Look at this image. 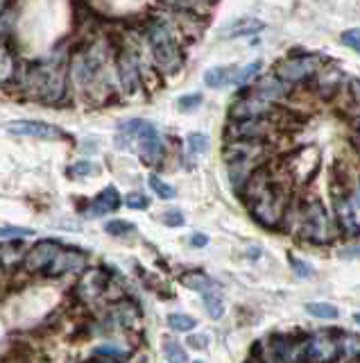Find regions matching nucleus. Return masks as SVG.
Returning <instances> with one entry per match:
<instances>
[{
	"mask_svg": "<svg viewBox=\"0 0 360 363\" xmlns=\"http://www.w3.org/2000/svg\"><path fill=\"white\" fill-rule=\"evenodd\" d=\"M242 193H245L249 211L263 227L281 225V220L286 218L288 205H290V196H288V189L284 184L275 180L268 166H258L249 175L247 184L242 187Z\"/></svg>",
	"mask_w": 360,
	"mask_h": 363,
	"instance_id": "obj_1",
	"label": "nucleus"
},
{
	"mask_svg": "<svg viewBox=\"0 0 360 363\" xmlns=\"http://www.w3.org/2000/svg\"><path fill=\"white\" fill-rule=\"evenodd\" d=\"M145 41L150 45L152 64L163 75H177L184 66V50L177 41V34L166 21L152 19L145 25Z\"/></svg>",
	"mask_w": 360,
	"mask_h": 363,
	"instance_id": "obj_2",
	"label": "nucleus"
},
{
	"mask_svg": "<svg viewBox=\"0 0 360 363\" xmlns=\"http://www.w3.org/2000/svg\"><path fill=\"white\" fill-rule=\"evenodd\" d=\"M222 157L229 168V182L236 191H242L247 184L249 175H252L258 166H263L265 157H268V143L254 141V138H236L224 145Z\"/></svg>",
	"mask_w": 360,
	"mask_h": 363,
	"instance_id": "obj_3",
	"label": "nucleus"
},
{
	"mask_svg": "<svg viewBox=\"0 0 360 363\" xmlns=\"http://www.w3.org/2000/svg\"><path fill=\"white\" fill-rule=\"evenodd\" d=\"M28 84L34 98L45 105H61L68 96V73L61 68L59 61H36L28 68L25 77H19Z\"/></svg>",
	"mask_w": 360,
	"mask_h": 363,
	"instance_id": "obj_4",
	"label": "nucleus"
},
{
	"mask_svg": "<svg viewBox=\"0 0 360 363\" xmlns=\"http://www.w3.org/2000/svg\"><path fill=\"white\" fill-rule=\"evenodd\" d=\"M116 143L120 148H131L140 154V159L145 164H159L166 154V143H163L161 134L156 132V127L145 118H129L123 121L118 125V136Z\"/></svg>",
	"mask_w": 360,
	"mask_h": 363,
	"instance_id": "obj_5",
	"label": "nucleus"
},
{
	"mask_svg": "<svg viewBox=\"0 0 360 363\" xmlns=\"http://www.w3.org/2000/svg\"><path fill=\"white\" fill-rule=\"evenodd\" d=\"M107 57H109L107 43L100 41V39L82 45L80 50L70 55L68 80L77 84L80 89H91L93 84L100 82V73L105 71Z\"/></svg>",
	"mask_w": 360,
	"mask_h": 363,
	"instance_id": "obj_6",
	"label": "nucleus"
},
{
	"mask_svg": "<svg viewBox=\"0 0 360 363\" xmlns=\"http://www.w3.org/2000/svg\"><path fill=\"white\" fill-rule=\"evenodd\" d=\"M299 234L304 241L315 243V245H326L333 243L338 236V225L331 218V214L326 211L319 198H310L301 205L299 209Z\"/></svg>",
	"mask_w": 360,
	"mask_h": 363,
	"instance_id": "obj_7",
	"label": "nucleus"
},
{
	"mask_svg": "<svg viewBox=\"0 0 360 363\" xmlns=\"http://www.w3.org/2000/svg\"><path fill=\"white\" fill-rule=\"evenodd\" d=\"M116 75H118L120 89L127 96H136L143 87V66H140V52L134 45H123L116 52Z\"/></svg>",
	"mask_w": 360,
	"mask_h": 363,
	"instance_id": "obj_8",
	"label": "nucleus"
},
{
	"mask_svg": "<svg viewBox=\"0 0 360 363\" xmlns=\"http://www.w3.org/2000/svg\"><path fill=\"white\" fill-rule=\"evenodd\" d=\"M319 71V59L315 55H290L275 66V75L290 87L310 82Z\"/></svg>",
	"mask_w": 360,
	"mask_h": 363,
	"instance_id": "obj_9",
	"label": "nucleus"
},
{
	"mask_svg": "<svg viewBox=\"0 0 360 363\" xmlns=\"http://www.w3.org/2000/svg\"><path fill=\"white\" fill-rule=\"evenodd\" d=\"M338 357V338H333L331 331H317L304 341V359L310 363H333Z\"/></svg>",
	"mask_w": 360,
	"mask_h": 363,
	"instance_id": "obj_10",
	"label": "nucleus"
},
{
	"mask_svg": "<svg viewBox=\"0 0 360 363\" xmlns=\"http://www.w3.org/2000/svg\"><path fill=\"white\" fill-rule=\"evenodd\" d=\"M247 94L261 98V100H265V103L279 105V103H286V100L290 98L293 87L290 84H286L284 80H279L275 73L256 75V80H252V84H249Z\"/></svg>",
	"mask_w": 360,
	"mask_h": 363,
	"instance_id": "obj_11",
	"label": "nucleus"
},
{
	"mask_svg": "<svg viewBox=\"0 0 360 363\" xmlns=\"http://www.w3.org/2000/svg\"><path fill=\"white\" fill-rule=\"evenodd\" d=\"M277 114V105L265 103V100L256 98L252 94H242L231 103L229 118L231 121H245V118H272Z\"/></svg>",
	"mask_w": 360,
	"mask_h": 363,
	"instance_id": "obj_12",
	"label": "nucleus"
},
{
	"mask_svg": "<svg viewBox=\"0 0 360 363\" xmlns=\"http://www.w3.org/2000/svg\"><path fill=\"white\" fill-rule=\"evenodd\" d=\"M275 125L272 118H245V121H231L226 123V138L236 141V138H254V141H265Z\"/></svg>",
	"mask_w": 360,
	"mask_h": 363,
	"instance_id": "obj_13",
	"label": "nucleus"
},
{
	"mask_svg": "<svg viewBox=\"0 0 360 363\" xmlns=\"http://www.w3.org/2000/svg\"><path fill=\"white\" fill-rule=\"evenodd\" d=\"M347 82V75L340 71L338 66L328 64V66H319V71L313 77V87H315V94L322 100H333L335 96H340V91Z\"/></svg>",
	"mask_w": 360,
	"mask_h": 363,
	"instance_id": "obj_14",
	"label": "nucleus"
},
{
	"mask_svg": "<svg viewBox=\"0 0 360 363\" xmlns=\"http://www.w3.org/2000/svg\"><path fill=\"white\" fill-rule=\"evenodd\" d=\"M61 250H64V248H61L57 241H39L34 248L25 254V259H23V266H25L28 273L48 270Z\"/></svg>",
	"mask_w": 360,
	"mask_h": 363,
	"instance_id": "obj_15",
	"label": "nucleus"
},
{
	"mask_svg": "<svg viewBox=\"0 0 360 363\" xmlns=\"http://www.w3.org/2000/svg\"><path fill=\"white\" fill-rule=\"evenodd\" d=\"M319 168V152L315 148H304L299 152H295L288 164V173L295 177L297 182H308Z\"/></svg>",
	"mask_w": 360,
	"mask_h": 363,
	"instance_id": "obj_16",
	"label": "nucleus"
},
{
	"mask_svg": "<svg viewBox=\"0 0 360 363\" xmlns=\"http://www.w3.org/2000/svg\"><path fill=\"white\" fill-rule=\"evenodd\" d=\"M5 129L17 136H32V138H64V132L59 127L48 125L41 121H12L7 123Z\"/></svg>",
	"mask_w": 360,
	"mask_h": 363,
	"instance_id": "obj_17",
	"label": "nucleus"
},
{
	"mask_svg": "<svg viewBox=\"0 0 360 363\" xmlns=\"http://www.w3.org/2000/svg\"><path fill=\"white\" fill-rule=\"evenodd\" d=\"M333 207H335V218H338V229H342L347 236H360V225L354 214V203L344 196V193H333Z\"/></svg>",
	"mask_w": 360,
	"mask_h": 363,
	"instance_id": "obj_18",
	"label": "nucleus"
},
{
	"mask_svg": "<svg viewBox=\"0 0 360 363\" xmlns=\"http://www.w3.org/2000/svg\"><path fill=\"white\" fill-rule=\"evenodd\" d=\"M118 207H120V193L116 191V187H107L105 191H100L98 196L91 200L84 214L89 216V218H98V216L116 211Z\"/></svg>",
	"mask_w": 360,
	"mask_h": 363,
	"instance_id": "obj_19",
	"label": "nucleus"
},
{
	"mask_svg": "<svg viewBox=\"0 0 360 363\" xmlns=\"http://www.w3.org/2000/svg\"><path fill=\"white\" fill-rule=\"evenodd\" d=\"M86 264V254L80 250H61L57 254V259L52 261V266L45 270V273H50L52 277L57 275H64V273H73V270H80Z\"/></svg>",
	"mask_w": 360,
	"mask_h": 363,
	"instance_id": "obj_20",
	"label": "nucleus"
},
{
	"mask_svg": "<svg viewBox=\"0 0 360 363\" xmlns=\"http://www.w3.org/2000/svg\"><path fill=\"white\" fill-rule=\"evenodd\" d=\"M19 80V57L10 43H0V87Z\"/></svg>",
	"mask_w": 360,
	"mask_h": 363,
	"instance_id": "obj_21",
	"label": "nucleus"
},
{
	"mask_svg": "<svg viewBox=\"0 0 360 363\" xmlns=\"http://www.w3.org/2000/svg\"><path fill=\"white\" fill-rule=\"evenodd\" d=\"M107 273L103 268H93L89 270L84 277H82V282H80V293H82V298L84 300H96L103 295V291L107 289Z\"/></svg>",
	"mask_w": 360,
	"mask_h": 363,
	"instance_id": "obj_22",
	"label": "nucleus"
},
{
	"mask_svg": "<svg viewBox=\"0 0 360 363\" xmlns=\"http://www.w3.org/2000/svg\"><path fill=\"white\" fill-rule=\"evenodd\" d=\"M163 7H168L175 14H195V17H204L213 10L215 0H159Z\"/></svg>",
	"mask_w": 360,
	"mask_h": 363,
	"instance_id": "obj_23",
	"label": "nucleus"
},
{
	"mask_svg": "<svg viewBox=\"0 0 360 363\" xmlns=\"http://www.w3.org/2000/svg\"><path fill=\"white\" fill-rule=\"evenodd\" d=\"M263 28H265L263 23L256 19H240V21H233L231 25H226L220 34L229 37V39H238V37H249V34L261 32Z\"/></svg>",
	"mask_w": 360,
	"mask_h": 363,
	"instance_id": "obj_24",
	"label": "nucleus"
},
{
	"mask_svg": "<svg viewBox=\"0 0 360 363\" xmlns=\"http://www.w3.org/2000/svg\"><path fill=\"white\" fill-rule=\"evenodd\" d=\"M233 73H236V66H213L204 73V82L211 89H222L231 84Z\"/></svg>",
	"mask_w": 360,
	"mask_h": 363,
	"instance_id": "obj_25",
	"label": "nucleus"
},
{
	"mask_svg": "<svg viewBox=\"0 0 360 363\" xmlns=\"http://www.w3.org/2000/svg\"><path fill=\"white\" fill-rule=\"evenodd\" d=\"M182 284L186 289H193V291H198V293H209V291H213V280H211L209 275L204 273H200V270H193V273H184L182 275Z\"/></svg>",
	"mask_w": 360,
	"mask_h": 363,
	"instance_id": "obj_26",
	"label": "nucleus"
},
{
	"mask_svg": "<svg viewBox=\"0 0 360 363\" xmlns=\"http://www.w3.org/2000/svg\"><path fill=\"white\" fill-rule=\"evenodd\" d=\"M338 347H340L342 357L360 359V336H356V334H340Z\"/></svg>",
	"mask_w": 360,
	"mask_h": 363,
	"instance_id": "obj_27",
	"label": "nucleus"
},
{
	"mask_svg": "<svg viewBox=\"0 0 360 363\" xmlns=\"http://www.w3.org/2000/svg\"><path fill=\"white\" fill-rule=\"evenodd\" d=\"M261 68H263L261 61H252V64H247V66H242V68H236V73H233V77H231V84L242 87V84L252 82L254 77L261 73Z\"/></svg>",
	"mask_w": 360,
	"mask_h": 363,
	"instance_id": "obj_28",
	"label": "nucleus"
},
{
	"mask_svg": "<svg viewBox=\"0 0 360 363\" xmlns=\"http://www.w3.org/2000/svg\"><path fill=\"white\" fill-rule=\"evenodd\" d=\"M163 352H166L168 363H189V357H186L184 347L179 345L175 338L166 336V341H163Z\"/></svg>",
	"mask_w": 360,
	"mask_h": 363,
	"instance_id": "obj_29",
	"label": "nucleus"
},
{
	"mask_svg": "<svg viewBox=\"0 0 360 363\" xmlns=\"http://www.w3.org/2000/svg\"><path fill=\"white\" fill-rule=\"evenodd\" d=\"M198 325V320L193 315H186V313H172L168 315V327L172 331H191Z\"/></svg>",
	"mask_w": 360,
	"mask_h": 363,
	"instance_id": "obj_30",
	"label": "nucleus"
},
{
	"mask_svg": "<svg viewBox=\"0 0 360 363\" xmlns=\"http://www.w3.org/2000/svg\"><path fill=\"white\" fill-rule=\"evenodd\" d=\"M147 184H150V189H152L161 200H172V198H175V187H170V184L163 182L161 177L150 175V180H147Z\"/></svg>",
	"mask_w": 360,
	"mask_h": 363,
	"instance_id": "obj_31",
	"label": "nucleus"
},
{
	"mask_svg": "<svg viewBox=\"0 0 360 363\" xmlns=\"http://www.w3.org/2000/svg\"><path fill=\"white\" fill-rule=\"evenodd\" d=\"M306 311L315 318H338V309L333 304H326V302H310L306 304Z\"/></svg>",
	"mask_w": 360,
	"mask_h": 363,
	"instance_id": "obj_32",
	"label": "nucleus"
},
{
	"mask_svg": "<svg viewBox=\"0 0 360 363\" xmlns=\"http://www.w3.org/2000/svg\"><path fill=\"white\" fill-rule=\"evenodd\" d=\"M204 307H207V311L211 318H220V315L224 313V304H222V300L220 295H215V293H204Z\"/></svg>",
	"mask_w": 360,
	"mask_h": 363,
	"instance_id": "obj_33",
	"label": "nucleus"
},
{
	"mask_svg": "<svg viewBox=\"0 0 360 363\" xmlns=\"http://www.w3.org/2000/svg\"><path fill=\"white\" fill-rule=\"evenodd\" d=\"M136 227L131 225V222H127V220H112V222H107V225H105V231H107V234H112V236H127Z\"/></svg>",
	"mask_w": 360,
	"mask_h": 363,
	"instance_id": "obj_34",
	"label": "nucleus"
},
{
	"mask_svg": "<svg viewBox=\"0 0 360 363\" xmlns=\"http://www.w3.org/2000/svg\"><path fill=\"white\" fill-rule=\"evenodd\" d=\"M186 143H189V150L193 154H202L209 148V138L204 134H198V132H193L189 138H186Z\"/></svg>",
	"mask_w": 360,
	"mask_h": 363,
	"instance_id": "obj_35",
	"label": "nucleus"
},
{
	"mask_svg": "<svg viewBox=\"0 0 360 363\" xmlns=\"http://www.w3.org/2000/svg\"><path fill=\"white\" fill-rule=\"evenodd\" d=\"M340 41L347 45V48L360 52V28H354V30H347V32L340 34Z\"/></svg>",
	"mask_w": 360,
	"mask_h": 363,
	"instance_id": "obj_36",
	"label": "nucleus"
},
{
	"mask_svg": "<svg viewBox=\"0 0 360 363\" xmlns=\"http://www.w3.org/2000/svg\"><path fill=\"white\" fill-rule=\"evenodd\" d=\"M202 105V96L200 94H189V96H182L177 100V110H182V112H191L195 110V107H200Z\"/></svg>",
	"mask_w": 360,
	"mask_h": 363,
	"instance_id": "obj_37",
	"label": "nucleus"
},
{
	"mask_svg": "<svg viewBox=\"0 0 360 363\" xmlns=\"http://www.w3.org/2000/svg\"><path fill=\"white\" fill-rule=\"evenodd\" d=\"M125 205H127L129 209H147L150 200H147V198L143 196V193L134 191V193H129V196H127V200H125Z\"/></svg>",
	"mask_w": 360,
	"mask_h": 363,
	"instance_id": "obj_38",
	"label": "nucleus"
},
{
	"mask_svg": "<svg viewBox=\"0 0 360 363\" xmlns=\"http://www.w3.org/2000/svg\"><path fill=\"white\" fill-rule=\"evenodd\" d=\"M161 220L166 222L168 227H179V225H184V214L177 209H168L161 214Z\"/></svg>",
	"mask_w": 360,
	"mask_h": 363,
	"instance_id": "obj_39",
	"label": "nucleus"
},
{
	"mask_svg": "<svg viewBox=\"0 0 360 363\" xmlns=\"http://www.w3.org/2000/svg\"><path fill=\"white\" fill-rule=\"evenodd\" d=\"M93 168H96V166H93L91 161H77L75 166L68 168V175L70 177H86V175L93 173Z\"/></svg>",
	"mask_w": 360,
	"mask_h": 363,
	"instance_id": "obj_40",
	"label": "nucleus"
},
{
	"mask_svg": "<svg viewBox=\"0 0 360 363\" xmlns=\"http://www.w3.org/2000/svg\"><path fill=\"white\" fill-rule=\"evenodd\" d=\"M349 87V98H351V105L356 107V112L360 116V80H356V77H351V80L347 82Z\"/></svg>",
	"mask_w": 360,
	"mask_h": 363,
	"instance_id": "obj_41",
	"label": "nucleus"
},
{
	"mask_svg": "<svg viewBox=\"0 0 360 363\" xmlns=\"http://www.w3.org/2000/svg\"><path fill=\"white\" fill-rule=\"evenodd\" d=\"M21 236H32V229H25V227H0V238H21Z\"/></svg>",
	"mask_w": 360,
	"mask_h": 363,
	"instance_id": "obj_42",
	"label": "nucleus"
},
{
	"mask_svg": "<svg viewBox=\"0 0 360 363\" xmlns=\"http://www.w3.org/2000/svg\"><path fill=\"white\" fill-rule=\"evenodd\" d=\"M288 259H290V266H293V270H295V273L299 275V277H310V275H313V268L306 264V261L297 259L295 254H290Z\"/></svg>",
	"mask_w": 360,
	"mask_h": 363,
	"instance_id": "obj_43",
	"label": "nucleus"
},
{
	"mask_svg": "<svg viewBox=\"0 0 360 363\" xmlns=\"http://www.w3.org/2000/svg\"><path fill=\"white\" fill-rule=\"evenodd\" d=\"M207 243H209V238L204 234H193L191 236V245H193V248H204Z\"/></svg>",
	"mask_w": 360,
	"mask_h": 363,
	"instance_id": "obj_44",
	"label": "nucleus"
},
{
	"mask_svg": "<svg viewBox=\"0 0 360 363\" xmlns=\"http://www.w3.org/2000/svg\"><path fill=\"white\" fill-rule=\"evenodd\" d=\"M12 14H3V17H0V37H3L7 30H10V25H12Z\"/></svg>",
	"mask_w": 360,
	"mask_h": 363,
	"instance_id": "obj_45",
	"label": "nucleus"
},
{
	"mask_svg": "<svg viewBox=\"0 0 360 363\" xmlns=\"http://www.w3.org/2000/svg\"><path fill=\"white\" fill-rule=\"evenodd\" d=\"M360 254V245H354V248H347L340 252V257H358Z\"/></svg>",
	"mask_w": 360,
	"mask_h": 363,
	"instance_id": "obj_46",
	"label": "nucleus"
},
{
	"mask_svg": "<svg viewBox=\"0 0 360 363\" xmlns=\"http://www.w3.org/2000/svg\"><path fill=\"white\" fill-rule=\"evenodd\" d=\"M354 205L360 209V182L356 184V189H354Z\"/></svg>",
	"mask_w": 360,
	"mask_h": 363,
	"instance_id": "obj_47",
	"label": "nucleus"
},
{
	"mask_svg": "<svg viewBox=\"0 0 360 363\" xmlns=\"http://www.w3.org/2000/svg\"><path fill=\"white\" fill-rule=\"evenodd\" d=\"M191 345H195V347H204L207 341H198V336H193V338H191Z\"/></svg>",
	"mask_w": 360,
	"mask_h": 363,
	"instance_id": "obj_48",
	"label": "nucleus"
},
{
	"mask_svg": "<svg viewBox=\"0 0 360 363\" xmlns=\"http://www.w3.org/2000/svg\"><path fill=\"white\" fill-rule=\"evenodd\" d=\"M5 10H7V0H0V17L5 14Z\"/></svg>",
	"mask_w": 360,
	"mask_h": 363,
	"instance_id": "obj_49",
	"label": "nucleus"
},
{
	"mask_svg": "<svg viewBox=\"0 0 360 363\" xmlns=\"http://www.w3.org/2000/svg\"><path fill=\"white\" fill-rule=\"evenodd\" d=\"M354 129H356V136L360 138V116L356 118V125H354Z\"/></svg>",
	"mask_w": 360,
	"mask_h": 363,
	"instance_id": "obj_50",
	"label": "nucleus"
},
{
	"mask_svg": "<svg viewBox=\"0 0 360 363\" xmlns=\"http://www.w3.org/2000/svg\"><path fill=\"white\" fill-rule=\"evenodd\" d=\"M247 363H265V361H261V359H249Z\"/></svg>",
	"mask_w": 360,
	"mask_h": 363,
	"instance_id": "obj_51",
	"label": "nucleus"
},
{
	"mask_svg": "<svg viewBox=\"0 0 360 363\" xmlns=\"http://www.w3.org/2000/svg\"><path fill=\"white\" fill-rule=\"evenodd\" d=\"M354 320H356L358 325H360V313H354Z\"/></svg>",
	"mask_w": 360,
	"mask_h": 363,
	"instance_id": "obj_52",
	"label": "nucleus"
},
{
	"mask_svg": "<svg viewBox=\"0 0 360 363\" xmlns=\"http://www.w3.org/2000/svg\"><path fill=\"white\" fill-rule=\"evenodd\" d=\"M89 363H112V361H89Z\"/></svg>",
	"mask_w": 360,
	"mask_h": 363,
	"instance_id": "obj_53",
	"label": "nucleus"
},
{
	"mask_svg": "<svg viewBox=\"0 0 360 363\" xmlns=\"http://www.w3.org/2000/svg\"><path fill=\"white\" fill-rule=\"evenodd\" d=\"M195 363H202V361H195Z\"/></svg>",
	"mask_w": 360,
	"mask_h": 363,
	"instance_id": "obj_54",
	"label": "nucleus"
}]
</instances>
